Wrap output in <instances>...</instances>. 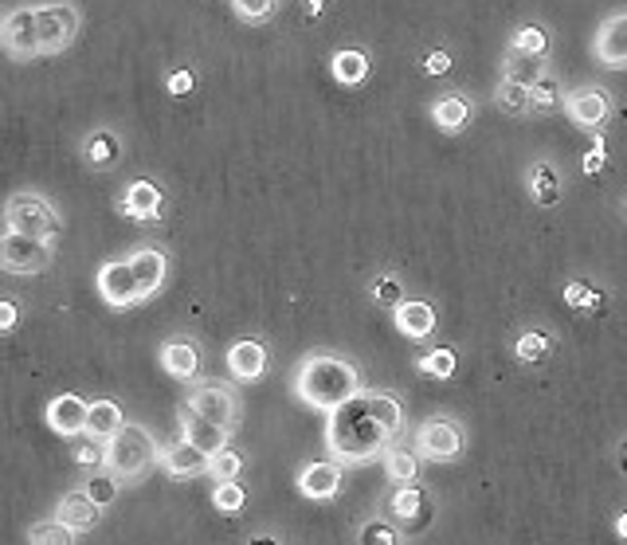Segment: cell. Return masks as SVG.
I'll list each match as a JSON object with an SVG mask.
<instances>
[{
    "instance_id": "obj_31",
    "label": "cell",
    "mask_w": 627,
    "mask_h": 545,
    "mask_svg": "<svg viewBox=\"0 0 627 545\" xmlns=\"http://www.w3.org/2000/svg\"><path fill=\"white\" fill-rule=\"evenodd\" d=\"M118 153H123V146H118V138H114L111 130L91 134V138H86V146H83V158L91 161L94 170H103V165L118 161Z\"/></svg>"
},
{
    "instance_id": "obj_30",
    "label": "cell",
    "mask_w": 627,
    "mask_h": 545,
    "mask_svg": "<svg viewBox=\"0 0 627 545\" xmlns=\"http://www.w3.org/2000/svg\"><path fill=\"white\" fill-rule=\"evenodd\" d=\"M510 51H518V56L549 59V32H545L542 24H525V28H518L514 39H510Z\"/></svg>"
},
{
    "instance_id": "obj_37",
    "label": "cell",
    "mask_w": 627,
    "mask_h": 545,
    "mask_svg": "<svg viewBox=\"0 0 627 545\" xmlns=\"http://www.w3.org/2000/svg\"><path fill=\"white\" fill-rule=\"evenodd\" d=\"M208 471L216 475V483H235V479H240V471H244V460H240V452L224 448V452H216V455H212Z\"/></svg>"
},
{
    "instance_id": "obj_51",
    "label": "cell",
    "mask_w": 627,
    "mask_h": 545,
    "mask_svg": "<svg viewBox=\"0 0 627 545\" xmlns=\"http://www.w3.org/2000/svg\"><path fill=\"white\" fill-rule=\"evenodd\" d=\"M252 545H279L275 537H252Z\"/></svg>"
},
{
    "instance_id": "obj_14",
    "label": "cell",
    "mask_w": 627,
    "mask_h": 545,
    "mask_svg": "<svg viewBox=\"0 0 627 545\" xmlns=\"http://www.w3.org/2000/svg\"><path fill=\"white\" fill-rule=\"evenodd\" d=\"M188 408L197 416H205V420L220 424V428H232L235 420V401L232 393H228L224 385H205L193 393V401H188Z\"/></svg>"
},
{
    "instance_id": "obj_42",
    "label": "cell",
    "mask_w": 627,
    "mask_h": 545,
    "mask_svg": "<svg viewBox=\"0 0 627 545\" xmlns=\"http://www.w3.org/2000/svg\"><path fill=\"white\" fill-rule=\"evenodd\" d=\"M232 4L247 24H267L275 16V0H232Z\"/></svg>"
},
{
    "instance_id": "obj_44",
    "label": "cell",
    "mask_w": 627,
    "mask_h": 545,
    "mask_svg": "<svg viewBox=\"0 0 627 545\" xmlns=\"http://www.w3.org/2000/svg\"><path fill=\"white\" fill-rule=\"evenodd\" d=\"M581 170H584V177H600V173L608 170V153H604V141H600L596 150H589V153H584Z\"/></svg>"
},
{
    "instance_id": "obj_17",
    "label": "cell",
    "mask_w": 627,
    "mask_h": 545,
    "mask_svg": "<svg viewBox=\"0 0 627 545\" xmlns=\"http://www.w3.org/2000/svg\"><path fill=\"white\" fill-rule=\"evenodd\" d=\"M56 514H59V522H63L67 530L83 534V530L98 526V514H103V507H94L86 490H71V495H63V502H59Z\"/></svg>"
},
{
    "instance_id": "obj_46",
    "label": "cell",
    "mask_w": 627,
    "mask_h": 545,
    "mask_svg": "<svg viewBox=\"0 0 627 545\" xmlns=\"http://www.w3.org/2000/svg\"><path fill=\"white\" fill-rule=\"evenodd\" d=\"M16 329V306L12 302H0V334Z\"/></svg>"
},
{
    "instance_id": "obj_5",
    "label": "cell",
    "mask_w": 627,
    "mask_h": 545,
    "mask_svg": "<svg viewBox=\"0 0 627 545\" xmlns=\"http://www.w3.org/2000/svg\"><path fill=\"white\" fill-rule=\"evenodd\" d=\"M4 224H9V232L32 235L39 244H56V235H59V217L51 212V205H47L44 197H36V193H20V197H12L9 208H4Z\"/></svg>"
},
{
    "instance_id": "obj_49",
    "label": "cell",
    "mask_w": 627,
    "mask_h": 545,
    "mask_svg": "<svg viewBox=\"0 0 627 545\" xmlns=\"http://www.w3.org/2000/svg\"><path fill=\"white\" fill-rule=\"evenodd\" d=\"M616 534H619V537H624V542H627V510H624V514L616 518Z\"/></svg>"
},
{
    "instance_id": "obj_47",
    "label": "cell",
    "mask_w": 627,
    "mask_h": 545,
    "mask_svg": "<svg viewBox=\"0 0 627 545\" xmlns=\"http://www.w3.org/2000/svg\"><path fill=\"white\" fill-rule=\"evenodd\" d=\"M79 463H98V460H106V452H94L91 443H83V448H79V455H76Z\"/></svg>"
},
{
    "instance_id": "obj_20",
    "label": "cell",
    "mask_w": 627,
    "mask_h": 545,
    "mask_svg": "<svg viewBox=\"0 0 627 545\" xmlns=\"http://www.w3.org/2000/svg\"><path fill=\"white\" fill-rule=\"evenodd\" d=\"M228 369H232L235 381H259L263 369H267V349L252 338L235 341V346L228 349Z\"/></svg>"
},
{
    "instance_id": "obj_48",
    "label": "cell",
    "mask_w": 627,
    "mask_h": 545,
    "mask_svg": "<svg viewBox=\"0 0 627 545\" xmlns=\"http://www.w3.org/2000/svg\"><path fill=\"white\" fill-rule=\"evenodd\" d=\"M302 4H306L310 16H322V12H326V0H302Z\"/></svg>"
},
{
    "instance_id": "obj_34",
    "label": "cell",
    "mask_w": 627,
    "mask_h": 545,
    "mask_svg": "<svg viewBox=\"0 0 627 545\" xmlns=\"http://www.w3.org/2000/svg\"><path fill=\"white\" fill-rule=\"evenodd\" d=\"M384 471H388V479L393 483H416V475H420V460H416V452H388Z\"/></svg>"
},
{
    "instance_id": "obj_16",
    "label": "cell",
    "mask_w": 627,
    "mask_h": 545,
    "mask_svg": "<svg viewBox=\"0 0 627 545\" xmlns=\"http://www.w3.org/2000/svg\"><path fill=\"white\" fill-rule=\"evenodd\" d=\"M396 329H400L404 338H431V329H436V311H431V302L423 299H404L396 306Z\"/></svg>"
},
{
    "instance_id": "obj_27",
    "label": "cell",
    "mask_w": 627,
    "mask_h": 545,
    "mask_svg": "<svg viewBox=\"0 0 627 545\" xmlns=\"http://www.w3.org/2000/svg\"><path fill=\"white\" fill-rule=\"evenodd\" d=\"M549 353H553V338L545 329H525V334H518L514 358L522 361V366H542Z\"/></svg>"
},
{
    "instance_id": "obj_45",
    "label": "cell",
    "mask_w": 627,
    "mask_h": 545,
    "mask_svg": "<svg viewBox=\"0 0 627 545\" xmlns=\"http://www.w3.org/2000/svg\"><path fill=\"white\" fill-rule=\"evenodd\" d=\"M193 86H197V76H193V71H185V67L169 76V94H177V98H181V94L193 91Z\"/></svg>"
},
{
    "instance_id": "obj_38",
    "label": "cell",
    "mask_w": 627,
    "mask_h": 545,
    "mask_svg": "<svg viewBox=\"0 0 627 545\" xmlns=\"http://www.w3.org/2000/svg\"><path fill=\"white\" fill-rule=\"evenodd\" d=\"M357 542L361 545H400V534H396V526H388L384 518H369L365 526H361V534H357Z\"/></svg>"
},
{
    "instance_id": "obj_28",
    "label": "cell",
    "mask_w": 627,
    "mask_h": 545,
    "mask_svg": "<svg viewBox=\"0 0 627 545\" xmlns=\"http://www.w3.org/2000/svg\"><path fill=\"white\" fill-rule=\"evenodd\" d=\"M506 79L510 83H522V86H534L545 79V59L542 56H518V51H510V59H506Z\"/></svg>"
},
{
    "instance_id": "obj_11",
    "label": "cell",
    "mask_w": 627,
    "mask_h": 545,
    "mask_svg": "<svg viewBox=\"0 0 627 545\" xmlns=\"http://www.w3.org/2000/svg\"><path fill=\"white\" fill-rule=\"evenodd\" d=\"M565 111H569V118L577 126H584V130H604L612 118V98L604 91H577L565 103Z\"/></svg>"
},
{
    "instance_id": "obj_2",
    "label": "cell",
    "mask_w": 627,
    "mask_h": 545,
    "mask_svg": "<svg viewBox=\"0 0 627 545\" xmlns=\"http://www.w3.org/2000/svg\"><path fill=\"white\" fill-rule=\"evenodd\" d=\"M294 393H299L302 405L329 416L334 408H341L361 393V373H357L353 361L337 358V353H310L299 369Z\"/></svg>"
},
{
    "instance_id": "obj_21",
    "label": "cell",
    "mask_w": 627,
    "mask_h": 545,
    "mask_svg": "<svg viewBox=\"0 0 627 545\" xmlns=\"http://www.w3.org/2000/svg\"><path fill=\"white\" fill-rule=\"evenodd\" d=\"M431 123L440 126L443 134L467 130V123H471V103L463 98V94H455V91L440 94V98L431 103Z\"/></svg>"
},
{
    "instance_id": "obj_6",
    "label": "cell",
    "mask_w": 627,
    "mask_h": 545,
    "mask_svg": "<svg viewBox=\"0 0 627 545\" xmlns=\"http://www.w3.org/2000/svg\"><path fill=\"white\" fill-rule=\"evenodd\" d=\"M51 264V244H39L32 235L4 232L0 235V271L12 275H39Z\"/></svg>"
},
{
    "instance_id": "obj_15",
    "label": "cell",
    "mask_w": 627,
    "mask_h": 545,
    "mask_svg": "<svg viewBox=\"0 0 627 545\" xmlns=\"http://www.w3.org/2000/svg\"><path fill=\"white\" fill-rule=\"evenodd\" d=\"M86 416H91V405H83L79 396H56L51 405H47V424L56 428L59 436H79L86 432Z\"/></svg>"
},
{
    "instance_id": "obj_13",
    "label": "cell",
    "mask_w": 627,
    "mask_h": 545,
    "mask_svg": "<svg viewBox=\"0 0 627 545\" xmlns=\"http://www.w3.org/2000/svg\"><path fill=\"white\" fill-rule=\"evenodd\" d=\"M596 59L604 67H627V12L608 16L596 32Z\"/></svg>"
},
{
    "instance_id": "obj_35",
    "label": "cell",
    "mask_w": 627,
    "mask_h": 545,
    "mask_svg": "<svg viewBox=\"0 0 627 545\" xmlns=\"http://www.w3.org/2000/svg\"><path fill=\"white\" fill-rule=\"evenodd\" d=\"M420 373L436 376V381H448V376L455 373V349H451V346L431 349L428 358H420Z\"/></svg>"
},
{
    "instance_id": "obj_50",
    "label": "cell",
    "mask_w": 627,
    "mask_h": 545,
    "mask_svg": "<svg viewBox=\"0 0 627 545\" xmlns=\"http://www.w3.org/2000/svg\"><path fill=\"white\" fill-rule=\"evenodd\" d=\"M619 471H624V475H627V440L619 443Z\"/></svg>"
},
{
    "instance_id": "obj_18",
    "label": "cell",
    "mask_w": 627,
    "mask_h": 545,
    "mask_svg": "<svg viewBox=\"0 0 627 545\" xmlns=\"http://www.w3.org/2000/svg\"><path fill=\"white\" fill-rule=\"evenodd\" d=\"M185 443L200 448L205 455H216L228 448V428H220V424L205 420V416H197L193 408H185Z\"/></svg>"
},
{
    "instance_id": "obj_36",
    "label": "cell",
    "mask_w": 627,
    "mask_h": 545,
    "mask_svg": "<svg viewBox=\"0 0 627 545\" xmlns=\"http://www.w3.org/2000/svg\"><path fill=\"white\" fill-rule=\"evenodd\" d=\"M244 502H247V495L240 483H220V487L212 490V507L220 510V514H240Z\"/></svg>"
},
{
    "instance_id": "obj_32",
    "label": "cell",
    "mask_w": 627,
    "mask_h": 545,
    "mask_svg": "<svg viewBox=\"0 0 627 545\" xmlns=\"http://www.w3.org/2000/svg\"><path fill=\"white\" fill-rule=\"evenodd\" d=\"M495 106L506 114H525L530 111V86L522 83H510V79H502L495 91Z\"/></svg>"
},
{
    "instance_id": "obj_39",
    "label": "cell",
    "mask_w": 627,
    "mask_h": 545,
    "mask_svg": "<svg viewBox=\"0 0 627 545\" xmlns=\"http://www.w3.org/2000/svg\"><path fill=\"white\" fill-rule=\"evenodd\" d=\"M373 302L376 306H400L404 302V287H400V279L396 275H381V279L373 282Z\"/></svg>"
},
{
    "instance_id": "obj_33",
    "label": "cell",
    "mask_w": 627,
    "mask_h": 545,
    "mask_svg": "<svg viewBox=\"0 0 627 545\" xmlns=\"http://www.w3.org/2000/svg\"><path fill=\"white\" fill-rule=\"evenodd\" d=\"M28 542L32 545H76V530H67L63 522H36L28 530Z\"/></svg>"
},
{
    "instance_id": "obj_24",
    "label": "cell",
    "mask_w": 627,
    "mask_h": 545,
    "mask_svg": "<svg viewBox=\"0 0 627 545\" xmlns=\"http://www.w3.org/2000/svg\"><path fill=\"white\" fill-rule=\"evenodd\" d=\"M208 463H212V455H205L200 448H193V443H185V440L165 452V471L169 475H177V479L200 475V471H208Z\"/></svg>"
},
{
    "instance_id": "obj_40",
    "label": "cell",
    "mask_w": 627,
    "mask_h": 545,
    "mask_svg": "<svg viewBox=\"0 0 627 545\" xmlns=\"http://www.w3.org/2000/svg\"><path fill=\"white\" fill-rule=\"evenodd\" d=\"M557 98H561V91H557V79L545 76L542 83L530 86V111H557Z\"/></svg>"
},
{
    "instance_id": "obj_3",
    "label": "cell",
    "mask_w": 627,
    "mask_h": 545,
    "mask_svg": "<svg viewBox=\"0 0 627 545\" xmlns=\"http://www.w3.org/2000/svg\"><path fill=\"white\" fill-rule=\"evenodd\" d=\"M165 255L158 247H141L130 259H114L98 271V294L111 306H133L146 302L150 294H158V287L165 282Z\"/></svg>"
},
{
    "instance_id": "obj_23",
    "label": "cell",
    "mask_w": 627,
    "mask_h": 545,
    "mask_svg": "<svg viewBox=\"0 0 627 545\" xmlns=\"http://www.w3.org/2000/svg\"><path fill=\"white\" fill-rule=\"evenodd\" d=\"M161 366H165L169 376H177V381H193L200 369V353L197 346H188V341H169L161 349Z\"/></svg>"
},
{
    "instance_id": "obj_26",
    "label": "cell",
    "mask_w": 627,
    "mask_h": 545,
    "mask_svg": "<svg viewBox=\"0 0 627 545\" xmlns=\"http://www.w3.org/2000/svg\"><path fill=\"white\" fill-rule=\"evenodd\" d=\"M123 408L114 405V401H94L91 405V416H86V432L94 436V440H111L118 428H123Z\"/></svg>"
},
{
    "instance_id": "obj_1",
    "label": "cell",
    "mask_w": 627,
    "mask_h": 545,
    "mask_svg": "<svg viewBox=\"0 0 627 545\" xmlns=\"http://www.w3.org/2000/svg\"><path fill=\"white\" fill-rule=\"evenodd\" d=\"M400 405L388 393H357L326 420V448L337 463H369L400 432Z\"/></svg>"
},
{
    "instance_id": "obj_25",
    "label": "cell",
    "mask_w": 627,
    "mask_h": 545,
    "mask_svg": "<svg viewBox=\"0 0 627 545\" xmlns=\"http://www.w3.org/2000/svg\"><path fill=\"white\" fill-rule=\"evenodd\" d=\"M530 193H534V200L542 208H553L561 200V177H557V170H553L549 161H537L534 170H530Z\"/></svg>"
},
{
    "instance_id": "obj_41",
    "label": "cell",
    "mask_w": 627,
    "mask_h": 545,
    "mask_svg": "<svg viewBox=\"0 0 627 545\" xmlns=\"http://www.w3.org/2000/svg\"><path fill=\"white\" fill-rule=\"evenodd\" d=\"M86 495H91L94 507H111V502L118 499V483H114V475H91Z\"/></svg>"
},
{
    "instance_id": "obj_22",
    "label": "cell",
    "mask_w": 627,
    "mask_h": 545,
    "mask_svg": "<svg viewBox=\"0 0 627 545\" xmlns=\"http://www.w3.org/2000/svg\"><path fill=\"white\" fill-rule=\"evenodd\" d=\"M329 71H334V79L341 86H361L369 79V56L361 47H341L329 59Z\"/></svg>"
},
{
    "instance_id": "obj_19",
    "label": "cell",
    "mask_w": 627,
    "mask_h": 545,
    "mask_svg": "<svg viewBox=\"0 0 627 545\" xmlns=\"http://www.w3.org/2000/svg\"><path fill=\"white\" fill-rule=\"evenodd\" d=\"M123 212L133 220H141V224L158 220L161 217V188L153 185V181H133L123 197Z\"/></svg>"
},
{
    "instance_id": "obj_29",
    "label": "cell",
    "mask_w": 627,
    "mask_h": 545,
    "mask_svg": "<svg viewBox=\"0 0 627 545\" xmlns=\"http://www.w3.org/2000/svg\"><path fill=\"white\" fill-rule=\"evenodd\" d=\"M561 299H565V306L584 311V314H604V306H608L604 291H596V287H589V282H569Z\"/></svg>"
},
{
    "instance_id": "obj_8",
    "label": "cell",
    "mask_w": 627,
    "mask_h": 545,
    "mask_svg": "<svg viewBox=\"0 0 627 545\" xmlns=\"http://www.w3.org/2000/svg\"><path fill=\"white\" fill-rule=\"evenodd\" d=\"M0 47H4L12 59L44 56V51H39L36 9H16V12H9V16H4V24H0Z\"/></svg>"
},
{
    "instance_id": "obj_10",
    "label": "cell",
    "mask_w": 627,
    "mask_h": 545,
    "mask_svg": "<svg viewBox=\"0 0 627 545\" xmlns=\"http://www.w3.org/2000/svg\"><path fill=\"white\" fill-rule=\"evenodd\" d=\"M299 490L306 495L310 502H326L334 499L337 490H341V463L334 460H318L310 463V467H302L299 475Z\"/></svg>"
},
{
    "instance_id": "obj_9",
    "label": "cell",
    "mask_w": 627,
    "mask_h": 545,
    "mask_svg": "<svg viewBox=\"0 0 627 545\" xmlns=\"http://www.w3.org/2000/svg\"><path fill=\"white\" fill-rule=\"evenodd\" d=\"M416 452L436 463L455 460L463 452V432L451 420H428L420 428V436H416Z\"/></svg>"
},
{
    "instance_id": "obj_43",
    "label": "cell",
    "mask_w": 627,
    "mask_h": 545,
    "mask_svg": "<svg viewBox=\"0 0 627 545\" xmlns=\"http://www.w3.org/2000/svg\"><path fill=\"white\" fill-rule=\"evenodd\" d=\"M451 56L443 51V47H431L428 56H423V76H431V79H440V76H451Z\"/></svg>"
},
{
    "instance_id": "obj_4",
    "label": "cell",
    "mask_w": 627,
    "mask_h": 545,
    "mask_svg": "<svg viewBox=\"0 0 627 545\" xmlns=\"http://www.w3.org/2000/svg\"><path fill=\"white\" fill-rule=\"evenodd\" d=\"M153 460H158V443H153V436L146 432V428H138V424H123V428L106 440V467H111L114 475H123V479H141V475L153 467Z\"/></svg>"
},
{
    "instance_id": "obj_7",
    "label": "cell",
    "mask_w": 627,
    "mask_h": 545,
    "mask_svg": "<svg viewBox=\"0 0 627 545\" xmlns=\"http://www.w3.org/2000/svg\"><path fill=\"white\" fill-rule=\"evenodd\" d=\"M36 28H39V51H44V56L71 47L79 36L76 4H44V9H36Z\"/></svg>"
},
{
    "instance_id": "obj_12",
    "label": "cell",
    "mask_w": 627,
    "mask_h": 545,
    "mask_svg": "<svg viewBox=\"0 0 627 545\" xmlns=\"http://www.w3.org/2000/svg\"><path fill=\"white\" fill-rule=\"evenodd\" d=\"M388 510H393V518L404 530H423L431 514L428 499H423V490L416 487V483H400V487L393 490V499H388Z\"/></svg>"
}]
</instances>
